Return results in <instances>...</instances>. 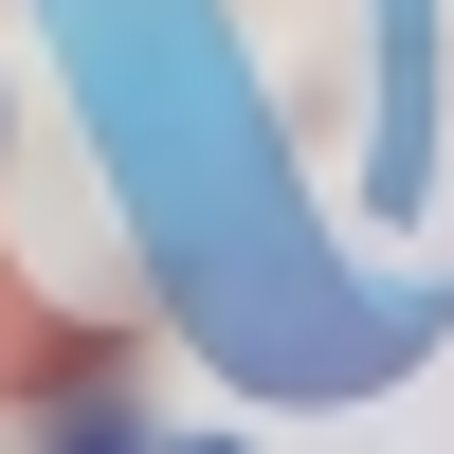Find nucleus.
<instances>
[{"label": "nucleus", "mask_w": 454, "mask_h": 454, "mask_svg": "<svg viewBox=\"0 0 454 454\" xmlns=\"http://www.w3.org/2000/svg\"><path fill=\"white\" fill-rule=\"evenodd\" d=\"M200 454H237V436H200Z\"/></svg>", "instance_id": "nucleus-1"}]
</instances>
